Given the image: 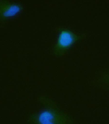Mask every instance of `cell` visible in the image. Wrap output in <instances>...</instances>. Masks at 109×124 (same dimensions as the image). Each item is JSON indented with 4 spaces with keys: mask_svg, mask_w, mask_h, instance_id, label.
Returning a JSON list of instances; mask_svg holds the SVG:
<instances>
[{
    "mask_svg": "<svg viewBox=\"0 0 109 124\" xmlns=\"http://www.w3.org/2000/svg\"><path fill=\"white\" fill-rule=\"evenodd\" d=\"M74 42V35L70 30H63L60 32L57 39V46L60 49H67Z\"/></svg>",
    "mask_w": 109,
    "mask_h": 124,
    "instance_id": "cell-2",
    "label": "cell"
},
{
    "mask_svg": "<svg viewBox=\"0 0 109 124\" xmlns=\"http://www.w3.org/2000/svg\"><path fill=\"white\" fill-rule=\"evenodd\" d=\"M21 11V7L19 5H8L2 10V16L4 18H9V17H13L16 14H18Z\"/></svg>",
    "mask_w": 109,
    "mask_h": 124,
    "instance_id": "cell-3",
    "label": "cell"
},
{
    "mask_svg": "<svg viewBox=\"0 0 109 124\" xmlns=\"http://www.w3.org/2000/svg\"><path fill=\"white\" fill-rule=\"evenodd\" d=\"M60 116L53 110H44L37 116L38 124H59Z\"/></svg>",
    "mask_w": 109,
    "mask_h": 124,
    "instance_id": "cell-1",
    "label": "cell"
}]
</instances>
